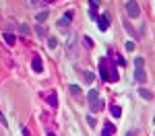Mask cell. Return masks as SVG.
<instances>
[{"label":"cell","mask_w":155,"mask_h":136,"mask_svg":"<svg viewBox=\"0 0 155 136\" xmlns=\"http://www.w3.org/2000/svg\"><path fill=\"white\" fill-rule=\"evenodd\" d=\"M87 99H89V107H91V111H99L101 107H104V101L99 99V93H97L95 89H91V91L87 93Z\"/></svg>","instance_id":"6da1fadb"},{"label":"cell","mask_w":155,"mask_h":136,"mask_svg":"<svg viewBox=\"0 0 155 136\" xmlns=\"http://www.w3.org/2000/svg\"><path fill=\"white\" fill-rule=\"evenodd\" d=\"M134 78L139 83L147 81V72H145V60L143 58H134Z\"/></svg>","instance_id":"7a4b0ae2"},{"label":"cell","mask_w":155,"mask_h":136,"mask_svg":"<svg viewBox=\"0 0 155 136\" xmlns=\"http://www.w3.org/2000/svg\"><path fill=\"white\" fill-rule=\"evenodd\" d=\"M126 12H128V17L137 19V17L141 14V8H139V4H137L134 0H128V2H126Z\"/></svg>","instance_id":"3957f363"},{"label":"cell","mask_w":155,"mask_h":136,"mask_svg":"<svg viewBox=\"0 0 155 136\" xmlns=\"http://www.w3.org/2000/svg\"><path fill=\"white\" fill-rule=\"evenodd\" d=\"M31 68H33V72H37V74L44 70V64H41L39 54H33V58H31Z\"/></svg>","instance_id":"277c9868"},{"label":"cell","mask_w":155,"mask_h":136,"mask_svg":"<svg viewBox=\"0 0 155 136\" xmlns=\"http://www.w3.org/2000/svg\"><path fill=\"white\" fill-rule=\"evenodd\" d=\"M97 25H99V29L101 31H106L107 27H110V14H101V17H97Z\"/></svg>","instance_id":"5b68a950"},{"label":"cell","mask_w":155,"mask_h":136,"mask_svg":"<svg viewBox=\"0 0 155 136\" xmlns=\"http://www.w3.org/2000/svg\"><path fill=\"white\" fill-rule=\"evenodd\" d=\"M99 74H101L104 81H110V76H107V60H106V58L99 60Z\"/></svg>","instance_id":"8992f818"},{"label":"cell","mask_w":155,"mask_h":136,"mask_svg":"<svg viewBox=\"0 0 155 136\" xmlns=\"http://www.w3.org/2000/svg\"><path fill=\"white\" fill-rule=\"evenodd\" d=\"M71 19H72V11L64 12V14H62V17H60L58 25H60V27H64V25H68V23H71Z\"/></svg>","instance_id":"52a82bcc"},{"label":"cell","mask_w":155,"mask_h":136,"mask_svg":"<svg viewBox=\"0 0 155 136\" xmlns=\"http://www.w3.org/2000/svg\"><path fill=\"white\" fill-rule=\"evenodd\" d=\"M114 132H116V128H114V126H112L110 122H106V124H104V130H101V136H112Z\"/></svg>","instance_id":"ba28073f"},{"label":"cell","mask_w":155,"mask_h":136,"mask_svg":"<svg viewBox=\"0 0 155 136\" xmlns=\"http://www.w3.org/2000/svg\"><path fill=\"white\" fill-rule=\"evenodd\" d=\"M110 111H112V115H114V118H120V115H122V109H120V105H116V103H112V105H110Z\"/></svg>","instance_id":"9c48e42d"},{"label":"cell","mask_w":155,"mask_h":136,"mask_svg":"<svg viewBox=\"0 0 155 136\" xmlns=\"http://www.w3.org/2000/svg\"><path fill=\"white\" fill-rule=\"evenodd\" d=\"M52 0H29V4L31 6H46V4H50Z\"/></svg>","instance_id":"30bf717a"},{"label":"cell","mask_w":155,"mask_h":136,"mask_svg":"<svg viewBox=\"0 0 155 136\" xmlns=\"http://www.w3.org/2000/svg\"><path fill=\"white\" fill-rule=\"evenodd\" d=\"M83 78H85V83H89V85H91L95 76H93V72H89V70H85V72H83Z\"/></svg>","instance_id":"8fae6325"},{"label":"cell","mask_w":155,"mask_h":136,"mask_svg":"<svg viewBox=\"0 0 155 136\" xmlns=\"http://www.w3.org/2000/svg\"><path fill=\"white\" fill-rule=\"evenodd\" d=\"M139 93H141V97H143V99H153V93L147 91V89H139Z\"/></svg>","instance_id":"7c38bea8"},{"label":"cell","mask_w":155,"mask_h":136,"mask_svg":"<svg viewBox=\"0 0 155 136\" xmlns=\"http://www.w3.org/2000/svg\"><path fill=\"white\" fill-rule=\"evenodd\" d=\"M48 103L52 105V107H56V105H58V101H56V93H50V95H48Z\"/></svg>","instance_id":"4fadbf2b"},{"label":"cell","mask_w":155,"mask_h":136,"mask_svg":"<svg viewBox=\"0 0 155 136\" xmlns=\"http://www.w3.org/2000/svg\"><path fill=\"white\" fill-rule=\"evenodd\" d=\"M4 41H6L8 46H15V35H12V33H4Z\"/></svg>","instance_id":"5bb4252c"},{"label":"cell","mask_w":155,"mask_h":136,"mask_svg":"<svg viewBox=\"0 0 155 136\" xmlns=\"http://www.w3.org/2000/svg\"><path fill=\"white\" fill-rule=\"evenodd\" d=\"M68 89H71L72 95H79V93H81V87L79 85H68Z\"/></svg>","instance_id":"9a60e30c"},{"label":"cell","mask_w":155,"mask_h":136,"mask_svg":"<svg viewBox=\"0 0 155 136\" xmlns=\"http://www.w3.org/2000/svg\"><path fill=\"white\" fill-rule=\"evenodd\" d=\"M56 46H58V41H56V37H50V39H48V48H50V49H54Z\"/></svg>","instance_id":"2e32d148"},{"label":"cell","mask_w":155,"mask_h":136,"mask_svg":"<svg viewBox=\"0 0 155 136\" xmlns=\"http://www.w3.org/2000/svg\"><path fill=\"white\" fill-rule=\"evenodd\" d=\"M46 19H48V12H46V11H44V12H39V14H37V23H44Z\"/></svg>","instance_id":"e0dca14e"},{"label":"cell","mask_w":155,"mask_h":136,"mask_svg":"<svg viewBox=\"0 0 155 136\" xmlns=\"http://www.w3.org/2000/svg\"><path fill=\"white\" fill-rule=\"evenodd\" d=\"M19 31H21L23 35H29V27H27V25H19Z\"/></svg>","instance_id":"ac0fdd59"},{"label":"cell","mask_w":155,"mask_h":136,"mask_svg":"<svg viewBox=\"0 0 155 136\" xmlns=\"http://www.w3.org/2000/svg\"><path fill=\"white\" fill-rule=\"evenodd\" d=\"M35 31L39 33V37H44V35H46V29H44L41 25H37V27H35Z\"/></svg>","instance_id":"d6986e66"},{"label":"cell","mask_w":155,"mask_h":136,"mask_svg":"<svg viewBox=\"0 0 155 136\" xmlns=\"http://www.w3.org/2000/svg\"><path fill=\"white\" fill-rule=\"evenodd\" d=\"M83 41H85V46H87V48H93V41H91L87 35H83Z\"/></svg>","instance_id":"ffe728a7"},{"label":"cell","mask_w":155,"mask_h":136,"mask_svg":"<svg viewBox=\"0 0 155 136\" xmlns=\"http://www.w3.org/2000/svg\"><path fill=\"white\" fill-rule=\"evenodd\" d=\"M87 124H89V126H95V118H93V115H87Z\"/></svg>","instance_id":"44dd1931"},{"label":"cell","mask_w":155,"mask_h":136,"mask_svg":"<svg viewBox=\"0 0 155 136\" xmlns=\"http://www.w3.org/2000/svg\"><path fill=\"white\" fill-rule=\"evenodd\" d=\"M89 17H91V19H95V21H97V12H95V8H89Z\"/></svg>","instance_id":"7402d4cb"},{"label":"cell","mask_w":155,"mask_h":136,"mask_svg":"<svg viewBox=\"0 0 155 136\" xmlns=\"http://www.w3.org/2000/svg\"><path fill=\"white\" fill-rule=\"evenodd\" d=\"M116 60H118V64H120V66H124V58H122L120 54H116Z\"/></svg>","instance_id":"603a6c76"},{"label":"cell","mask_w":155,"mask_h":136,"mask_svg":"<svg viewBox=\"0 0 155 136\" xmlns=\"http://www.w3.org/2000/svg\"><path fill=\"white\" fill-rule=\"evenodd\" d=\"M126 49L132 52V49H134V43H132V41H126Z\"/></svg>","instance_id":"cb8c5ba5"},{"label":"cell","mask_w":155,"mask_h":136,"mask_svg":"<svg viewBox=\"0 0 155 136\" xmlns=\"http://www.w3.org/2000/svg\"><path fill=\"white\" fill-rule=\"evenodd\" d=\"M89 4H91V8H97V4H99V0H89Z\"/></svg>","instance_id":"d4e9b609"},{"label":"cell","mask_w":155,"mask_h":136,"mask_svg":"<svg viewBox=\"0 0 155 136\" xmlns=\"http://www.w3.org/2000/svg\"><path fill=\"white\" fill-rule=\"evenodd\" d=\"M124 136H137V130H130L128 134H124Z\"/></svg>","instance_id":"484cf974"},{"label":"cell","mask_w":155,"mask_h":136,"mask_svg":"<svg viewBox=\"0 0 155 136\" xmlns=\"http://www.w3.org/2000/svg\"><path fill=\"white\" fill-rule=\"evenodd\" d=\"M0 118H2V113H0Z\"/></svg>","instance_id":"4316f807"}]
</instances>
